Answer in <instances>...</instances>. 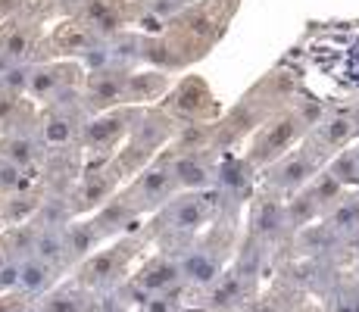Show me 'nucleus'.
<instances>
[{"label":"nucleus","instance_id":"nucleus-33","mask_svg":"<svg viewBox=\"0 0 359 312\" xmlns=\"http://www.w3.org/2000/svg\"><path fill=\"white\" fill-rule=\"evenodd\" d=\"M10 262H13V259H10V253H6L4 240H0V272H4V269H6V266H10Z\"/></svg>","mask_w":359,"mask_h":312},{"label":"nucleus","instance_id":"nucleus-32","mask_svg":"<svg viewBox=\"0 0 359 312\" xmlns=\"http://www.w3.org/2000/svg\"><path fill=\"white\" fill-rule=\"evenodd\" d=\"M29 303V297L19 294V290H10V294H0V312H19Z\"/></svg>","mask_w":359,"mask_h":312},{"label":"nucleus","instance_id":"nucleus-1","mask_svg":"<svg viewBox=\"0 0 359 312\" xmlns=\"http://www.w3.org/2000/svg\"><path fill=\"white\" fill-rule=\"evenodd\" d=\"M135 253H137V240L128 238L107 250H97L79 266V284L81 287H116Z\"/></svg>","mask_w":359,"mask_h":312},{"label":"nucleus","instance_id":"nucleus-16","mask_svg":"<svg viewBox=\"0 0 359 312\" xmlns=\"http://www.w3.org/2000/svg\"><path fill=\"white\" fill-rule=\"evenodd\" d=\"M253 234L257 238H278L281 231H285L287 225V206H281L278 200H259L257 206H253Z\"/></svg>","mask_w":359,"mask_h":312},{"label":"nucleus","instance_id":"nucleus-7","mask_svg":"<svg viewBox=\"0 0 359 312\" xmlns=\"http://www.w3.org/2000/svg\"><path fill=\"white\" fill-rule=\"evenodd\" d=\"M182 275L188 284H197V287H212L219 278H222V262L212 250L206 247H197V250H188L182 256Z\"/></svg>","mask_w":359,"mask_h":312},{"label":"nucleus","instance_id":"nucleus-8","mask_svg":"<svg viewBox=\"0 0 359 312\" xmlns=\"http://www.w3.org/2000/svg\"><path fill=\"white\" fill-rule=\"evenodd\" d=\"M169 163L172 175H175V184L178 187H188V191H206L212 184V172L210 165L203 163L200 154H172L165 156Z\"/></svg>","mask_w":359,"mask_h":312},{"label":"nucleus","instance_id":"nucleus-30","mask_svg":"<svg viewBox=\"0 0 359 312\" xmlns=\"http://www.w3.org/2000/svg\"><path fill=\"white\" fill-rule=\"evenodd\" d=\"M22 184H25V169L4 159V165H0V194H19Z\"/></svg>","mask_w":359,"mask_h":312},{"label":"nucleus","instance_id":"nucleus-14","mask_svg":"<svg viewBox=\"0 0 359 312\" xmlns=\"http://www.w3.org/2000/svg\"><path fill=\"white\" fill-rule=\"evenodd\" d=\"M212 306L229 312L247 306V275L241 272H222V278L212 284Z\"/></svg>","mask_w":359,"mask_h":312},{"label":"nucleus","instance_id":"nucleus-24","mask_svg":"<svg viewBox=\"0 0 359 312\" xmlns=\"http://www.w3.org/2000/svg\"><path fill=\"white\" fill-rule=\"evenodd\" d=\"M165 88V75L160 72H135L128 75L126 85V100H144V97H154Z\"/></svg>","mask_w":359,"mask_h":312},{"label":"nucleus","instance_id":"nucleus-12","mask_svg":"<svg viewBox=\"0 0 359 312\" xmlns=\"http://www.w3.org/2000/svg\"><path fill=\"white\" fill-rule=\"evenodd\" d=\"M128 122H131V113H103L81 128V144L91 150L107 147V144H113L128 128Z\"/></svg>","mask_w":359,"mask_h":312},{"label":"nucleus","instance_id":"nucleus-36","mask_svg":"<svg viewBox=\"0 0 359 312\" xmlns=\"http://www.w3.org/2000/svg\"><path fill=\"white\" fill-rule=\"evenodd\" d=\"M0 165H4V154H0Z\"/></svg>","mask_w":359,"mask_h":312},{"label":"nucleus","instance_id":"nucleus-34","mask_svg":"<svg viewBox=\"0 0 359 312\" xmlns=\"http://www.w3.org/2000/svg\"><path fill=\"white\" fill-rule=\"evenodd\" d=\"M19 312H44V306H41V303H34V300H29Z\"/></svg>","mask_w":359,"mask_h":312},{"label":"nucleus","instance_id":"nucleus-29","mask_svg":"<svg viewBox=\"0 0 359 312\" xmlns=\"http://www.w3.org/2000/svg\"><path fill=\"white\" fill-rule=\"evenodd\" d=\"M210 141V125L197 122V125H182L175 141V154H194V150H203V144Z\"/></svg>","mask_w":359,"mask_h":312},{"label":"nucleus","instance_id":"nucleus-25","mask_svg":"<svg viewBox=\"0 0 359 312\" xmlns=\"http://www.w3.org/2000/svg\"><path fill=\"white\" fill-rule=\"evenodd\" d=\"M41 200L32 197V194H13L4 206V219H10L13 225H29V222L38 216Z\"/></svg>","mask_w":359,"mask_h":312},{"label":"nucleus","instance_id":"nucleus-6","mask_svg":"<svg viewBox=\"0 0 359 312\" xmlns=\"http://www.w3.org/2000/svg\"><path fill=\"white\" fill-rule=\"evenodd\" d=\"M300 119L297 116H287V119H281V122H275V125H269L266 131H262V137L257 141V147H253V163H266V159H272V156H281L287 147H291V141L297 135H300Z\"/></svg>","mask_w":359,"mask_h":312},{"label":"nucleus","instance_id":"nucleus-18","mask_svg":"<svg viewBox=\"0 0 359 312\" xmlns=\"http://www.w3.org/2000/svg\"><path fill=\"white\" fill-rule=\"evenodd\" d=\"M325 225L334 231V238H353V234H359V194L344 197L341 203L331 206Z\"/></svg>","mask_w":359,"mask_h":312},{"label":"nucleus","instance_id":"nucleus-3","mask_svg":"<svg viewBox=\"0 0 359 312\" xmlns=\"http://www.w3.org/2000/svg\"><path fill=\"white\" fill-rule=\"evenodd\" d=\"M319 169V159H316V150L313 147H300L294 154L281 156L272 169L266 172V182L278 191H297V187L309 184Z\"/></svg>","mask_w":359,"mask_h":312},{"label":"nucleus","instance_id":"nucleus-22","mask_svg":"<svg viewBox=\"0 0 359 312\" xmlns=\"http://www.w3.org/2000/svg\"><path fill=\"white\" fill-rule=\"evenodd\" d=\"M109 191H113V182H109L103 172H97V175H88V182L79 187V194H75V210H91V206H103L109 203Z\"/></svg>","mask_w":359,"mask_h":312},{"label":"nucleus","instance_id":"nucleus-26","mask_svg":"<svg viewBox=\"0 0 359 312\" xmlns=\"http://www.w3.org/2000/svg\"><path fill=\"white\" fill-rule=\"evenodd\" d=\"M350 131H353V122L344 119V116H334V119L322 122L319 128H316V141H319V150L322 147H344L350 137Z\"/></svg>","mask_w":359,"mask_h":312},{"label":"nucleus","instance_id":"nucleus-11","mask_svg":"<svg viewBox=\"0 0 359 312\" xmlns=\"http://www.w3.org/2000/svg\"><path fill=\"white\" fill-rule=\"evenodd\" d=\"M0 154H4L6 163L19 165V169H29L44 154V141H41V135H32V131H10L0 141Z\"/></svg>","mask_w":359,"mask_h":312},{"label":"nucleus","instance_id":"nucleus-19","mask_svg":"<svg viewBox=\"0 0 359 312\" xmlns=\"http://www.w3.org/2000/svg\"><path fill=\"white\" fill-rule=\"evenodd\" d=\"M206 91H203V85H200L197 79H188V81H182L178 85V91L169 97V107H172V113H184V116H200V109L206 107Z\"/></svg>","mask_w":359,"mask_h":312},{"label":"nucleus","instance_id":"nucleus-10","mask_svg":"<svg viewBox=\"0 0 359 312\" xmlns=\"http://www.w3.org/2000/svg\"><path fill=\"white\" fill-rule=\"evenodd\" d=\"M126 85L128 75L126 72H113V69H97L91 72V81H88V100L94 107H113V103L126 100Z\"/></svg>","mask_w":359,"mask_h":312},{"label":"nucleus","instance_id":"nucleus-20","mask_svg":"<svg viewBox=\"0 0 359 312\" xmlns=\"http://www.w3.org/2000/svg\"><path fill=\"white\" fill-rule=\"evenodd\" d=\"M69 66H41V69H32V85H29V94L34 97H53L57 91H63L72 79H66Z\"/></svg>","mask_w":359,"mask_h":312},{"label":"nucleus","instance_id":"nucleus-17","mask_svg":"<svg viewBox=\"0 0 359 312\" xmlns=\"http://www.w3.org/2000/svg\"><path fill=\"white\" fill-rule=\"evenodd\" d=\"M38 228V234H34V250L32 256H38V259L50 262L53 269H60L63 262H69V247H66V228Z\"/></svg>","mask_w":359,"mask_h":312},{"label":"nucleus","instance_id":"nucleus-28","mask_svg":"<svg viewBox=\"0 0 359 312\" xmlns=\"http://www.w3.org/2000/svg\"><path fill=\"white\" fill-rule=\"evenodd\" d=\"M328 172L341 182V187L359 184V150H344V154H337Z\"/></svg>","mask_w":359,"mask_h":312},{"label":"nucleus","instance_id":"nucleus-35","mask_svg":"<svg viewBox=\"0 0 359 312\" xmlns=\"http://www.w3.org/2000/svg\"><path fill=\"white\" fill-rule=\"evenodd\" d=\"M350 244H353V250L359 253V234H353V238H350Z\"/></svg>","mask_w":359,"mask_h":312},{"label":"nucleus","instance_id":"nucleus-21","mask_svg":"<svg viewBox=\"0 0 359 312\" xmlns=\"http://www.w3.org/2000/svg\"><path fill=\"white\" fill-rule=\"evenodd\" d=\"M44 312H91L85 290L81 287H57L41 300Z\"/></svg>","mask_w":359,"mask_h":312},{"label":"nucleus","instance_id":"nucleus-23","mask_svg":"<svg viewBox=\"0 0 359 312\" xmlns=\"http://www.w3.org/2000/svg\"><path fill=\"white\" fill-rule=\"evenodd\" d=\"M85 19H88V25L97 29V32H116L119 29V22H122L119 10H116L109 0H88L85 4Z\"/></svg>","mask_w":359,"mask_h":312},{"label":"nucleus","instance_id":"nucleus-9","mask_svg":"<svg viewBox=\"0 0 359 312\" xmlns=\"http://www.w3.org/2000/svg\"><path fill=\"white\" fill-rule=\"evenodd\" d=\"M53 284H57V269L50 266V262L38 259V256H29V259L19 262V294H25L32 300V297H47L53 290Z\"/></svg>","mask_w":359,"mask_h":312},{"label":"nucleus","instance_id":"nucleus-5","mask_svg":"<svg viewBox=\"0 0 359 312\" xmlns=\"http://www.w3.org/2000/svg\"><path fill=\"white\" fill-rule=\"evenodd\" d=\"M212 200L210 194L197 191L191 197H178L169 210V228L178 234H194L200 225H206V219L212 216Z\"/></svg>","mask_w":359,"mask_h":312},{"label":"nucleus","instance_id":"nucleus-31","mask_svg":"<svg viewBox=\"0 0 359 312\" xmlns=\"http://www.w3.org/2000/svg\"><path fill=\"white\" fill-rule=\"evenodd\" d=\"M141 312H182V303H178V294H160L150 297L141 306Z\"/></svg>","mask_w":359,"mask_h":312},{"label":"nucleus","instance_id":"nucleus-2","mask_svg":"<svg viewBox=\"0 0 359 312\" xmlns=\"http://www.w3.org/2000/svg\"><path fill=\"white\" fill-rule=\"evenodd\" d=\"M175 175H172V169H169V163H163L160 165H154V169H147V172H141L137 175V182L126 191V203L131 206L135 212H144V210H156V206H163V203H169L172 200V194H175Z\"/></svg>","mask_w":359,"mask_h":312},{"label":"nucleus","instance_id":"nucleus-13","mask_svg":"<svg viewBox=\"0 0 359 312\" xmlns=\"http://www.w3.org/2000/svg\"><path fill=\"white\" fill-rule=\"evenodd\" d=\"M103 228L97 225V219L91 222H72L66 225V247H69V262H85L94 253V247L100 244Z\"/></svg>","mask_w":359,"mask_h":312},{"label":"nucleus","instance_id":"nucleus-27","mask_svg":"<svg viewBox=\"0 0 359 312\" xmlns=\"http://www.w3.org/2000/svg\"><path fill=\"white\" fill-rule=\"evenodd\" d=\"M0 50H4L13 62L25 60L29 57V50H32V29L29 25H19V29L6 32L4 38H0Z\"/></svg>","mask_w":359,"mask_h":312},{"label":"nucleus","instance_id":"nucleus-4","mask_svg":"<svg viewBox=\"0 0 359 312\" xmlns=\"http://www.w3.org/2000/svg\"><path fill=\"white\" fill-rule=\"evenodd\" d=\"M147 297H160V294H178V287L184 284L182 275V262L169 259V256H154L141 266V272L131 278Z\"/></svg>","mask_w":359,"mask_h":312},{"label":"nucleus","instance_id":"nucleus-15","mask_svg":"<svg viewBox=\"0 0 359 312\" xmlns=\"http://www.w3.org/2000/svg\"><path fill=\"white\" fill-rule=\"evenodd\" d=\"M75 109H69V100H60L57 107L50 109L44 128H41V141L50 144V147H60V144H69L75 137Z\"/></svg>","mask_w":359,"mask_h":312}]
</instances>
